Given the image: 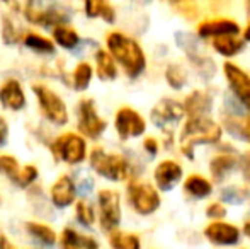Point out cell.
I'll list each match as a JSON object with an SVG mask.
<instances>
[{
	"instance_id": "cell-12",
	"label": "cell",
	"mask_w": 250,
	"mask_h": 249,
	"mask_svg": "<svg viewBox=\"0 0 250 249\" xmlns=\"http://www.w3.org/2000/svg\"><path fill=\"white\" fill-rule=\"evenodd\" d=\"M50 198L53 206L63 210L68 208L70 205H73L77 200V188L75 181L68 174H62L50 188Z\"/></svg>"
},
{
	"instance_id": "cell-13",
	"label": "cell",
	"mask_w": 250,
	"mask_h": 249,
	"mask_svg": "<svg viewBox=\"0 0 250 249\" xmlns=\"http://www.w3.org/2000/svg\"><path fill=\"white\" fill-rule=\"evenodd\" d=\"M0 104L9 111H22L26 108V92L17 79H7L0 86Z\"/></svg>"
},
{
	"instance_id": "cell-15",
	"label": "cell",
	"mask_w": 250,
	"mask_h": 249,
	"mask_svg": "<svg viewBox=\"0 0 250 249\" xmlns=\"http://www.w3.org/2000/svg\"><path fill=\"white\" fill-rule=\"evenodd\" d=\"M153 178L160 191H170L182 180V167L175 160H164L155 167Z\"/></svg>"
},
{
	"instance_id": "cell-39",
	"label": "cell",
	"mask_w": 250,
	"mask_h": 249,
	"mask_svg": "<svg viewBox=\"0 0 250 249\" xmlns=\"http://www.w3.org/2000/svg\"><path fill=\"white\" fill-rule=\"evenodd\" d=\"M77 193H82V195H89L94 189V180L90 176H82L79 183H75Z\"/></svg>"
},
{
	"instance_id": "cell-18",
	"label": "cell",
	"mask_w": 250,
	"mask_h": 249,
	"mask_svg": "<svg viewBox=\"0 0 250 249\" xmlns=\"http://www.w3.org/2000/svg\"><path fill=\"white\" fill-rule=\"evenodd\" d=\"M60 246H62V249H101L99 243L92 236L80 234L72 227H65L62 230Z\"/></svg>"
},
{
	"instance_id": "cell-32",
	"label": "cell",
	"mask_w": 250,
	"mask_h": 249,
	"mask_svg": "<svg viewBox=\"0 0 250 249\" xmlns=\"http://www.w3.org/2000/svg\"><path fill=\"white\" fill-rule=\"evenodd\" d=\"M220 198L223 200L228 205H242L250 198V191L245 188H238V186H228L223 188L220 193Z\"/></svg>"
},
{
	"instance_id": "cell-26",
	"label": "cell",
	"mask_w": 250,
	"mask_h": 249,
	"mask_svg": "<svg viewBox=\"0 0 250 249\" xmlns=\"http://www.w3.org/2000/svg\"><path fill=\"white\" fill-rule=\"evenodd\" d=\"M94 77V68L89 62H80L77 63V67L73 68V75H72V86L75 91L83 92V91L89 89L90 80Z\"/></svg>"
},
{
	"instance_id": "cell-25",
	"label": "cell",
	"mask_w": 250,
	"mask_h": 249,
	"mask_svg": "<svg viewBox=\"0 0 250 249\" xmlns=\"http://www.w3.org/2000/svg\"><path fill=\"white\" fill-rule=\"evenodd\" d=\"M184 191L188 193V195H191L192 198L203 200L211 195L213 186H211V183L206 180V178L198 176V174H192V176H189L188 180H186Z\"/></svg>"
},
{
	"instance_id": "cell-47",
	"label": "cell",
	"mask_w": 250,
	"mask_h": 249,
	"mask_svg": "<svg viewBox=\"0 0 250 249\" xmlns=\"http://www.w3.org/2000/svg\"><path fill=\"white\" fill-rule=\"evenodd\" d=\"M247 12H249V16H250V2H247Z\"/></svg>"
},
{
	"instance_id": "cell-16",
	"label": "cell",
	"mask_w": 250,
	"mask_h": 249,
	"mask_svg": "<svg viewBox=\"0 0 250 249\" xmlns=\"http://www.w3.org/2000/svg\"><path fill=\"white\" fill-rule=\"evenodd\" d=\"M240 33V27L235 21L230 19H216L201 23L198 27V36L201 38H223V36H235Z\"/></svg>"
},
{
	"instance_id": "cell-3",
	"label": "cell",
	"mask_w": 250,
	"mask_h": 249,
	"mask_svg": "<svg viewBox=\"0 0 250 249\" xmlns=\"http://www.w3.org/2000/svg\"><path fill=\"white\" fill-rule=\"evenodd\" d=\"M90 167L107 181H125L129 176V162L121 154H107L104 149L96 147L90 152Z\"/></svg>"
},
{
	"instance_id": "cell-33",
	"label": "cell",
	"mask_w": 250,
	"mask_h": 249,
	"mask_svg": "<svg viewBox=\"0 0 250 249\" xmlns=\"http://www.w3.org/2000/svg\"><path fill=\"white\" fill-rule=\"evenodd\" d=\"M247 118V116H245ZM245 118H233V116H223L225 130L235 136L237 140L247 142V132H245Z\"/></svg>"
},
{
	"instance_id": "cell-8",
	"label": "cell",
	"mask_w": 250,
	"mask_h": 249,
	"mask_svg": "<svg viewBox=\"0 0 250 249\" xmlns=\"http://www.w3.org/2000/svg\"><path fill=\"white\" fill-rule=\"evenodd\" d=\"M99 226L105 232H112L121 224V196L114 189H101L97 195Z\"/></svg>"
},
{
	"instance_id": "cell-20",
	"label": "cell",
	"mask_w": 250,
	"mask_h": 249,
	"mask_svg": "<svg viewBox=\"0 0 250 249\" xmlns=\"http://www.w3.org/2000/svg\"><path fill=\"white\" fill-rule=\"evenodd\" d=\"M238 166V159L235 156H230V154H221V156L214 157L209 164V173L213 176V180L216 183H221L235 167Z\"/></svg>"
},
{
	"instance_id": "cell-22",
	"label": "cell",
	"mask_w": 250,
	"mask_h": 249,
	"mask_svg": "<svg viewBox=\"0 0 250 249\" xmlns=\"http://www.w3.org/2000/svg\"><path fill=\"white\" fill-rule=\"evenodd\" d=\"M96 72L97 77L101 80H114L118 77V67H116V62L112 60V57L107 53V50H97L96 55Z\"/></svg>"
},
{
	"instance_id": "cell-1",
	"label": "cell",
	"mask_w": 250,
	"mask_h": 249,
	"mask_svg": "<svg viewBox=\"0 0 250 249\" xmlns=\"http://www.w3.org/2000/svg\"><path fill=\"white\" fill-rule=\"evenodd\" d=\"M105 45H107V53L125 68L129 79H138L145 72L146 57L138 41L119 31H112L105 38Z\"/></svg>"
},
{
	"instance_id": "cell-19",
	"label": "cell",
	"mask_w": 250,
	"mask_h": 249,
	"mask_svg": "<svg viewBox=\"0 0 250 249\" xmlns=\"http://www.w3.org/2000/svg\"><path fill=\"white\" fill-rule=\"evenodd\" d=\"M80 36L70 24H60V26L53 27V43L55 46H62L63 50H75L80 45Z\"/></svg>"
},
{
	"instance_id": "cell-21",
	"label": "cell",
	"mask_w": 250,
	"mask_h": 249,
	"mask_svg": "<svg viewBox=\"0 0 250 249\" xmlns=\"http://www.w3.org/2000/svg\"><path fill=\"white\" fill-rule=\"evenodd\" d=\"M83 10H85V16L90 17V19L99 17V19L105 21L107 24H112L116 21V10L109 2L89 0V2L83 3Z\"/></svg>"
},
{
	"instance_id": "cell-43",
	"label": "cell",
	"mask_w": 250,
	"mask_h": 249,
	"mask_svg": "<svg viewBox=\"0 0 250 249\" xmlns=\"http://www.w3.org/2000/svg\"><path fill=\"white\" fill-rule=\"evenodd\" d=\"M0 249H17V248L5 236H0Z\"/></svg>"
},
{
	"instance_id": "cell-7",
	"label": "cell",
	"mask_w": 250,
	"mask_h": 249,
	"mask_svg": "<svg viewBox=\"0 0 250 249\" xmlns=\"http://www.w3.org/2000/svg\"><path fill=\"white\" fill-rule=\"evenodd\" d=\"M126 196H128L131 208L140 215H150V213L157 212L162 202L157 189L148 183H142V181L128 183Z\"/></svg>"
},
{
	"instance_id": "cell-9",
	"label": "cell",
	"mask_w": 250,
	"mask_h": 249,
	"mask_svg": "<svg viewBox=\"0 0 250 249\" xmlns=\"http://www.w3.org/2000/svg\"><path fill=\"white\" fill-rule=\"evenodd\" d=\"M184 108L175 99H160L151 110V121L157 128H162L165 133H170L179 121L184 118Z\"/></svg>"
},
{
	"instance_id": "cell-40",
	"label": "cell",
	"mask_w": 250,
	"mask_h": 249,
	"mask_svg": "<svg viewBox=\"0 0 250 249\" xmlns=\"http://www.w3.org/2000/svg\"><path fill=\"white\" fill-rule=\"evenodd\" d=\"M143 149H145L151 157H155L158 154V143H157V140L151 138V136L145 138V142H143Z\"/></svg>"
},
{
	"instance_id": "cell-5",
	"label": "cell",
	"mask_w": 250,
	"mask_h": 249,
	"mask_svg": "<svg viewBox=\"0 0 250 249\" xmlns=\"http://www.w3.org/2000/svg\"><path fill=\"white\" fill-rule=\"evenodd\" d=\"M33 92L44 120L55 126H65L68 123V108L58 92H55L44 84H34Z\"/></svg>"
},
{
	"instance_id": "cell-14",
	"label": "cell",
	"mask_w": 250,
	"mask_h": 249,
	"mask_svg": "<svg viewBox=\"0 0 250 249\" xmlns=\"http://www.w3.org/2000/svg\"><path fill=\"white\" fill-rule=\"evenodd\" d=\"M204 236L216 246H233L240 241V230L227 222H211L204 229Z\"/></svg>"
},
{
	"instance_id": "cell-6",
	"label": "cell",
	"mask_w": 250,
	"mask_h": 249,
	"mask_svg": "<svg viewBox=\"0 0 250 249\" xmlns=\"http://www.w3.org/2000/svg\"><path fill=\"white\" fill-rule=\"evenodd\" d=\"M77 130L80 136H87L90 140H97L107 128L104 118L99 116L96 108V101L90 97H82L77 103Z\"/></svg>"
},
{
	"instance_id": "cell-24",
	"label": "cell",
	"mask_w": 250,
	"mask_h": 249,
	"mask_svg": "<svg viewBox=\"0 0 250 249\" xmlns=\"http://www.w3.org/2000/svg\"><path fill=\"white\" fill-rule=\"evenodd\" d=\"M26 230H27V234H31V236L38 241V243L44 244V246H55L56 241H58L56 232L50 226H46V224L26 222Z\"/></svg>"
},
{
	"instance_id": "cell-46",
	"label": "cell",
	"mask_w": 250,
	"mask_h": 249,
	"mask_svg": "<svg viewBox=\"0 0 250 249\" xmlns=\"http://www.w3.org/2000/svg\"><path fill=\"white\" fill-rule=\"evenodd\" d=\"M244 232H245V236L250 237V222H247V224L244 226Z\"/></svg>"
},
{
	"instance_id": "cell-35",
	"label": "cell",
	"mask_w": 250,
	"mask_h": 249,
	"mask_svg": "<svg viewBox=\"0 0 250 249\" xmlns=\"http://www.w3.org/2000/svg\"><path fill=\"white\" fill-rule=\"evenodd\" d=\"M189 60L194 63V67L198 68V73H199L201 77H203L204 80H209L211 77H214V73H216V68H214V62L211 60V58L196 55V57H191Z\"/></svg>"
},
{
	"instance_id": "cell-17",
	"label": "cell",
	"mask_w": 250,
	"mask_h": 249,
	"mask_svg": "<svg viewBox=\"0 0 250 249\" xmlns=\"http://www.w3.org/2000/svg\"><path fill=\"white\" fill-rule=\"evenodd\" d=\"M182 108L189 118L206 116L213 110V96L206 91H192L186 97V103L182 104Z\"/></svg>"
},
{
	"instance_id": "cell-30",
	"label": "cell",
	"mask_w": 250,
	"mask_h": 249,
	"mask_svg": "<svg viewBox=\"0 0 250 249\" xmlns=\"http://www.w3.org/2000/svg\"><path fill=\"white\" fill-rule=\"evenodd\" d=\"M165 79H167L168 86L175 91H181L182 87L188 84V73L179 63H170L165 70Z\"/></svg>"
},
{
	"instance_id": "cell-10",
	"label": "cell",
	"mask_w": 250,
	"mask_h": 249,
	"mask_svg": "<svg viewBox=\"0 0 250 249\" xmlns=\"http://www.w3.org/2000/svg\"><path fill=\"white\" fill-rule=\"evenodd\" d=\"M114 128H116V132H118L119 138L128 140V138H135V136L143 135L146 130V123L138 111H135L133 108L125 106L116 113Z\"/></svg>"
},
{
	"instance_id": "cell-38",
	"label": "cell",
	"mask_w": 250,
	"mask_h": 249,
	"mask_svg": "<svg viewBox=\"0 0 250 249\" xmlns=\"http://www.w3.org/2000/svg\"><path fill=\"white\" fill-rule=\"evenodd\" d=\"M206 215L209 219H223L227 215V208H225L221 203H211L206 208Z\"/></svg>"
},
{
	"instance_id": "cell-44",
	"label": "cell",
	"mask_w": 250,
	"mask_h": 249,
	"mask_svg": "<svg viewBox=\"0 0 250 249\" xmlns=\"http://www.w3.org/2000/svg\"><path fill=\"white\" fill-rule=\"evenodd\" d=\"M245 132H247V142H250V116L245 118Z\"/></svg>"
},
{
	"instance_id": "cell-45",
	"label": "cell",
	"mask_w": 250,
	"mask_h": 249,
	"mask_svg": "<svg viewBox=\"0 0 250 249\" xmlns=\"http://www.w3.org/2000/svg\"><path fill=\"white\" fill-rule=\"evenodd\" d=\"M244 40L250 41V24H249L247 27H245V31H244Z\"/></svg>"
},
{
	"instance_id": "cell-4",
	"label": "cell",
	"mask_w": 250,
	"mask_h": 249,
	"mask_svg": "<svg viewBox=\"0 0 250 249\" xmlns=\"http://www.w3.org/2000/svg\"><path fill=\"white\" fill-rule=\"evenodd\" d=\"M50 152L56 162L79 166L87 157V142L79 133L66 132L53 140L50 145Z\"/></svg>"
},
{
	"instance_id": "cell-41",
	"label": "cell",
	"mask_w": 250,
	"mask_h": 249,
	"mask_svg": "<svg viewBox=\"0 0 250 249\" xmlns=\"http://www.w3.org/2000/svg\"><path fill=\"white\" fill-rule=\"evenodd\" d=\"M9 138V125H7L5 118L0 116V147H3Z\"/></svg>"
},
{
	"instance_id": "cell-42",
	"label": "cell",
	"mask_w": 250,
	"mask_h": 249,
	"mask_svg": "<svg viewBox=\"0 0 250 249\" xmlns=\"http://www.w3.org/2000/svg\"><path fill=\"white\" fill-rule=\"evenodd\" d=\"M240 166H242V173H244V178L250 183V156H244L240 159Z\"/></svg>"
},
{
	"instance_id": "cell-11",
	"label": "cell",
	"mask_w": 250,
	"mask_h": 249,
	"mask_svg": "<svg viewBox=\"0 0 250 249\" xmlns=\"http://www.w3.org/2000/svg\"><path fill=\"white\" fill-rule=\"evenodd\" d=\"M223 70L231 92H233V97L245 110L250 111V75L235 63H225Z\"/></svg>"
},
{
	"instance_id": "cell-34",
	"label": "cell",
	"mask_w": 250,
	"mask_h": 249,
	"mask_svg": "<svg viewBox=\"0 0 250 249\" xmlns=\"http://www.w3.org/2000/svg\"><path fill=\"white\" fill-rule=\"evenodd\" d=\"M0 171L9 178L12 183H16L21 173V164L12 156H0Z\"/></svg>"
},
{
	"instance_id": "cell-36",
	"label": "cell",
	"mask_w": 250,
	"mask_h": 249,
	"mask_svg": "<svg viewBox=\"0 0 250 249\" xmlns=\"http://www.w3.org/2000/svg\"><path fill=\"white\" fill-rule=\"evenodd\" d=\"M38 169L33 166V164H27V166H21V173H19V178H17L16 184L21 188H27L38 180Z\"/></svg>"
},
{
	"instance_id": "cell-27",
	"label": "cell",
	"mask_w": 250,
	"mask_h": 249,
	"mask_svg": "<svg viewBox=\"0 0 250 249\" xmlns=\"http://www.w3.org/2000/svg\"><path fill=\"white\" fill-rule=\"evenodd\" d=\"M213 48L223 57H233L238 51L245 48V41L237 40L233 36H223V38H213Z\"/></svg>"
},
{
	"instance_id": "cell-29",
	"label": "cell",
	"mask_w": 250,
	"mask_h": 249,
	"mask_svg": "<svg viewBox=\"0 0 250 249\" xmlns=\"http://www.w3.org/2000/svg\"><path fill=\"white\" fill-rule=\"evenodd\" d=\"M175 45L181 48L182 51H186L189 58L196 57L199 50V38L192 33H186V31H179L175 33Z\"/></svg>"
},
{
	"instance_id": "cell-2",
	"label": "cell",
	"mask_w": 250,
	"mask_h": 249,
	"mask_svg": "<svg viewBox=\"0 0 250 249\" xmlns=\"http://www.w3.org/2000/svg\"><path fill=\"white\" fill-rule=\"evenodd\" d=\"M221 138V126L208 116L189 118L181 132V150L188 159H194V147L216 143Z\"/></svg>"
},
{
	"instance_id": "cell-31",
	"label": "cell",
	"mask_w": 250,
	"mask_h": 249,
	"mask_svg": "<svg viewBox=\"0 0 250 249\" xmlns=\"http://www.w3.org/2000/svg\"><path fill=\"white\" fill-rule=\"evenodd\" d=\"M75 217L80 226L92 227L96 224V210L87 200H79L75 205Z\"/></svg>"
},
{
	"instance_id": "cell-28",
	"label": "cell",
	"mask_w": 250,
	"mask_h": 249,
	"mask_svg": "<svg viewBox=\"0 0 250 249\" xmlns=\"http://www.w3.org/2000/svg\"><path fill=\"white\" fill-rule=\"evenodd\" d=\"M109 244L112 249H142L140 237L135 234H125L121 230H112L109 232Z\"/></svg>"
},
{
	"instance_id": "cell-23",
	"label": "cell",
	"mask_w": 250,
	"mask_h": 249,
	"mask_svg": "<svg viewBox=\"0 0 250 249\" xmlns=\"http://www.w3.org/2000/svg\"><path fill=\"white\" fill-rule=\"evenodd\" d=\"M22 43L27 50L34 51L38 55H53L56 51L55 43L38 33H26L22 38Z\"/></svg>"
},
{
	"instance_id": "cell-37",
	"label": "cell",
	"mask_w": 250,
	"mask_h": 249,
	"mask_svg": "<svg viewBox=\"0 0 250 249\" xmlns=\"http://www.w3.org/2000/svg\"><path fill=\"white\" fill-rule=\"evenodd\" d=\"M2 38L5 40V43L12 45L17 41V31L14 27V23L9 19V17H3V23H2Z\"/></svg>"
}]
</instances>
